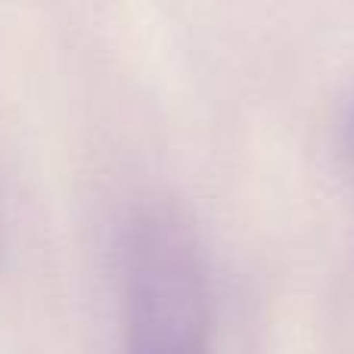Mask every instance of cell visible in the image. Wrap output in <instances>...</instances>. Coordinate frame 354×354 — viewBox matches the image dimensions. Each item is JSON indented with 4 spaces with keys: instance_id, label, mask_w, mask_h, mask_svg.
Segmentation results:
<instances>
[{
    "instance_id": "cell-1",
    "label": "cell",
    "mask_w": 354,
    "mask_h": 354,
    "mask_svg": "<svg viewBox=\"0 0 354 354\" xmlns=\"http://www.w3.org/2000/svg\"><path fill=\"white\" fill-rule=\"evenodd\" d=\"M128 354H208V289L196 233L174 208H147L124 239Z\"/></svg>"
},
{
    "instance_id": "cell-2",
    "label": "cell",
    "mask_w": 354,
    "mask_h": 354,
    "mask_svg": "<svg viewBox=\"0 0 354 354\" xmlns=\"http://www.w3.org/2000/svg\"><path fill=\"white\" fill-rule=\"evenodd\" d=\"M345 137H348V149H351V156H354V103H351V109H348V122H345Z\"/></svg>"
}]
</instances>
